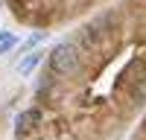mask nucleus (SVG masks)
I'll use <instances>...</instances> for the list:
<instances>
[{
    "label": "nucleus",
    "mask_w": 146,
    "mask_h": 140,
    "mask_svg": "<svg viewBox=\"0 0 146 140\" xmlns=\"http://www.w3.org/2000/svg\"><path fill=\"white\" fill-rule=\"evenodd\" d=\"M41 123V111H23L21 117H18V134H27L29 131V128H35V125H38Z\"/></svg>",
    "instance_id": "2"
},
{
    "label": "nucleus",
    "mask_w": 146,
    "mask_h": 140,
    "mask_svg": "<svg viewBox=\"0 0 146 140\" xmlns=\"http://www.w3.org/2000/svg\"><path fill=\"white\" fill-rule=\"evenodd\" d=\"M50 67H53V73H73V70L79 67V50L73 44H58L53 55H50Z\"/></svg>",
    "instance_id": "1"
},
{
    "label": "nucleus",
    "mask_w": 146,
    "mask_h": 140,
    "mask_svg": "<svg viewBox=\"0 0 146 140\" xmlns=\"http://www.w3.org/2000/svg\"><path fill=\"white\" fill-rule=\"evenodd\" d=\"M15 44H18V38H15L12 32H0V55H3V53H9Z\"/></svg>",
    "instance_id": "3"
},
{
    "label": "nucleus",
    "mask_w": 146,
    "mask_h": 140,
    "mask_svg": "<svg viewBox=\"0 0 146 140\" xmlns=\"http://www.w3.org/2000/svg\"><path fill=\"white\" fill-rule=\"evenodd\" d=\"M38 61H41V55H38V53H32V55H27V58L21 61V67H18V70H21V73H29V70L38 64Z\"/></svg>",
    "instance_id": "4"
}]
</instances>
